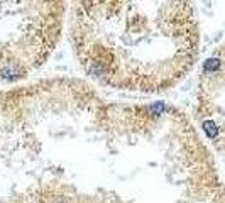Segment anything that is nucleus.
Returning <instances> with one entry per match:
<instances>
[{"mask_svg": "<svg viewBox=\"0 0 225 203\" xmlns=\"http://www.w3.org/2000/svg\"><path fill=\"white\" fill-rule=\"evenodd\" d=\"M70 9V39L80 66L110 88L161 93L193 66L198 27L191 3L81 0Z\"/></svg>", "mask_w": 225, "mask_h": 203, "instance_id": "f257e3e1", "label": "nucleus"}, {"mask_svg": "<svg viewBox=\"0 0 225 203\" xmlns=\"http://www.w3.org/2000/svg\"><path fill=\"white\" fill-rule=\"evenodd\" d=\"M105 119L127 168L105 156L107 178L42 186L36 203H203L200 156L180 108L105 103Z\"/></svg>", "mask_w": 225, "mask_h": 203, "instance_id": "f03ea898", "label": "nucleus"}]
</instances>
